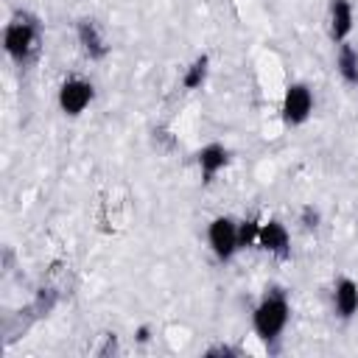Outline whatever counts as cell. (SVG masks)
Here are the masks:
<instances>
[{
	"mask_svg": "<svg viewBox=\"0 0 358 358\" xmlns=\"http://www.w3.org/2000/svg\"><path fill=\"white\" fill-rule=\"evenodd\" d=\"M288 319H291V302H288L285 291L268 288L252 310V330L266 347H274L280 341V336L285 333Z\"/></svg>",
	"mask_w": 358,
	"mask_h": 358,
	"instance_id": "6da1fadb",
	"label": "cell"
},
{
	"mask_svg": "<svg viewBox=\"0 0 358 358\" xmlns=\"http://www.w3.org/2000/svg\"><path fill=\"white\" fill-rule=\"evenodd\" d=\"M39 42H42V28H39L36 17H31L25 11H17L3 28V50L20 67H25L36 56Z\"/></svg>",
	"mask_w": 358,
	"mask_h": 358,
	"instance_id": "7a4b0ae2",
	"label": "cell"
},
{
	"mask_svg": "<svg viewBox=\"0 0 358 358\" xmlns=\"http://www.w3.org/2000/svg\"><path fill=\"white\" fill-rule=\"evenodd\" d=\"M207 243H210V252L215 255V260L227 263L235 257V252L241 249V241H238V221L229 218V215H218L210 221L207 227Z\"/></svg>",
	"mask_w": 358,
	"mask_h": 358,
	"instance_id": "3957f363",
	"label": "cell"
},
{
	"mask_svg": "<svg viewBox=\"0 0 358 358\" xmlns=\"http://www.w3.org/2000/svg\"><path fill=\"white\" fill-rule=\"evenodd\" d=\"M92 98H95V87H92V81H87V78H81V76L64 78L62 87H59V95H56L59 109H62L67 117H78V115L92 103Z\"/></svg>",
	"mask_w": 358,
	"mask_h": 358,
	"instance_id": "277c9868",
	"label": "cell"
},
{
	"mask_svg": "<svg viewBox=\"0 0 358 358\" xmlns=\"http://www.w3.org/2000/svg\"><path fill=\"white\" fill-rule=\"evenodd\" d=\"M280 112H282V123L285 126H302L313 115V92H310V87L302 84V81L288 84Z\"/></svg>",
	"mask_w": 358,
	"mask_h": 358,
	"instance_id": "5b68a950",
	"label": "cell"
},
{
	"mask_svg": "<svg viewBox=\"0 0 358 358\" xmlns=\"http://www.w3.org/2000/svg\"><path fill=\"white\" fill-rule=\"evenodd\" d=\"M257 246L268 255H274L277 260H285L291 257V235L285 229L282 221L277 218H268L260 224V232H257Z\"/></svg>",
	"mask_w": 358,
	"mask_h": 358,
	"instance_id": "8992f818",
	"label": "cell"
},
{
	"mask_svg": "<svg viewBox=\"0 0 358 358\" xmlns=\"http://www.w3.org/2000/svg\"><path fill=\"white\" fill-rule=\"evenodd\" d=\"M76 39H78V45H81V50L90 62H101V59L109 56V42H106V36H103V31L98 28L95 20H78Z\"/></svg>",
	"mask_w": 358,
	"mask_h": 358,
	"instance_id": "52a82bcc",
	"label": "cell"
},
{
	"mask_svg": "<svg viewBox=\"0 0 358 358\" xmlns=\"http://www.w3.org/2000/svg\"><path fill=\"white\" fill-rule=\"evenodd\" d=\"M352 25H355V11H352V3L350 0H330L327 6V34L336 45L347 42L350 34H352Z\"/></svg>",
	"mask_w": 358,
	"mask_h": 358,
	"instance_id": "ba28073f",
	"label": "cell"
},
{
	"mask_svg": "<svg viewBox=\"0 0 358 358\" xmlns=\"http://www.w3.org/2000/svg\"><path fill=\"white\" fill-rule=\"evenodd\" d=\"M333 310L341 322H350L358 313V282L347 274L333 282Z\"/></svg>",
	"mask_w": 358,
	"mask_h": 358,
	"instance_id": "9c48e42d",
	"label": "cell"
},
{
	"mask_svg": "<svg viewBox=\"0 0 358 358\" xmlns=\"http://www.w3.org/2000/svg\"><path fill=\"white\" fill-rule=\"evenodd\" d=\"M196 162H199V171H201V179L204 182H213L229 162V151L221 145V143H207L199 148L196 154Z\"/></svg>",
	"mask_w": 358,
	"mask_h": 358,
	"instance_id": "30bf717a",
	"label": "cell"
},
{
	"mask_svg": "<svg viewBox=\"0 0 358 358\" xmlns=\"http://www.w3.org/2000/svg\"><path fill=\"white\" fill-rule=\"evenodd\" d=\"M336 73L341 76L344 84L358 87V48L350 42H341L336 50Z\"/></svg>",
	"mask_w": 358,
	"mask_h": 358,
	"instance_id": "8fae6325",
	"label": "cell"
},
{
	"mask_svg": "<svg viewBox=\"0 0 358 358\" xmlns=\"http://www.w3.org/2000/svg\"><path fill=\"white\" fill-rule=\"evenodd\" d=\"M207 73H210V56H196L182 73V87L185 90H199L207 81Z\"/></svg>",
	"mask_w": 358,
	"mask_h": 358,
	"instance_id": "7c38bea8",
	"label": "cell"
},
{
	"mask_svg": "<svg viewBox=\"0 0 358 358\" xmlns=\"http://www.w3.org/2000/svg\"><path fill=\"white\" fill-rule=\"evenodd\" d=\"M257 232H260V224H257L255 218L241 221V224H238V241H241V249H246V246H257Z\"/></svg>",
	"mask_w": 358,
	"mask_h": 358,
	"instance_id": "4fadbf2b",
	"label": "cell"
},
{
	"mask_svg": "<svg viewBox=\"0 0 358 358\" xmlns=\"http://www.w3.org/2000/svg\"><path fill=\"white\" fill-rule=\"evenodd\" d=\"M302 224H305L308 229H316V227H319V210H313L310 204L302 207Z\"/></svg>",
	"mask_w": 358,
	"mask_h": 358,
	"instance_id": "5bb4252c",
	"label": "cell"
},
{
	"mask_svg": "<svg viewBox=\"0 0 358 358\" xmlns=\"http://www.w3.org/2000/svg\"><path fill=\"white\" fill-rule=\"evenodd\" d=\"M134 336H137V341H140V344H145V341L151 338V327H148V324H140Z\"/></svg>",
	"mask_w": 358,
	"mask_h": 358,
	"instance_id": "9a60e30c",
	"label": "cell"
}]
</instances>
